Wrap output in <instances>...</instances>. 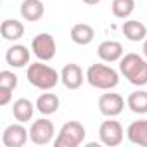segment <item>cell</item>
I'll return each instance as SVG.
<instances>
[{
  "instance_id": "obj_14",
  "label": "cell",
  "mask_w": 147,
  "mask_h": 147,
  "mask_svg": "<svg viewBox=\"0 0 147 147\" xmlns=\"http://www.w3.org/2000/svg\"><path fill=\"white\" fill-rule=\"evenodd\" d=\"M126 137L131 144L147 147V119H137L131 121L126 128Z\"/></svg>"
},
{
  "instance_id": "obj_9",
  "label": "cell",
  "mask_w": 147,
  "mask_h": 147,
  "mask_svg": "<svg viewBox=\"0 0 147 147\" xmlns=\"http://www.w3.org/2000/svg\"><path fill=\"white\" fill-rule=\"evenodd\" d=\"M28 137H30V130H26L21 121L12 123L2 133V144L5 147H23L28 142Z\"/></svg>"
},
{
  "instance_id": "obj_11",
  "label": "cell",
  "mask_w": 147,
  "mask_h": 147,
  "mask_svg": "<svg viewBox=\"0 0 147 147\" xmlns=\"http://www.w3.org/2000/svg\"><path fill=\"white\" fill-rule=\"evenodd\" d=\"M30 57H31V54H30L28 47H24L21 43H14L5 52V62L11 67H24L26 64H30Z\"/></svg>"
},
{
  "instance_id": "obj_24",
  "label": "cell",
  "mask_w": 147,
  "mask_h": 147,
  "mask_svg": "<svg viewBox=\"0 0 147 147\" xmlns=\"http://www.w3.org/2000/svg\"><path fill=\"white\" fill-rule=\"evenodd\" d=\"M142 54H144V57L147 59V38H145L144 43H142Z\"/></svg>"
},
{
  "instance_id": "obj_19",
  "label": "cell",
  "mask_w": 147,
  "mask_h": 147,
  "mask_svg": "<svg viewBox=\"0 0 147 147\" xmlns=\"http://www.w3.org/2000/svg\"><path fill=\"white\" fill-rule=\"evenodd\" d=\"M0 33H2L4 40L9 42H16L19 38H23L24 35V24L18 19H5L0 26Z\"/></svg>"
},
{
  "instance_id": "obj_12",
  "label": "cell",
  "mask_w": 147,
  "mask_h": 147,
  "mask_svg": "<svg viewBox=\"0 0 147 147\" xmlns=\"http://www.w3.org/2000/svg\"><path fill=\"white\" fill-rule=\"evenodd\" d=\"M97 54L104 62H116L123 57L125 50L123 45L116 40H104L99 47H97Z\"/></svg>"
},
{
  "instance_id": "obj_22",
  "label": "cell",
  "mask_w": 147,
  "mask_h": 147,
  "mask_svg": "<svg viewBox=\"0 0 147 147\" xmlns=\"http://www.w3.org/2000/svg\"><path fill=\"white\" fill-rule=\"evenodd\" d=\"M0 87L14 90L18 87V76L14 75L12 71H7V69L0 71Z\"/></svg>"
},
{
  "instance_id": "obj_4",
  "label": "cell",
  "mask_w": 147,
  "mask_h": 147,
  "mask_svg": "<svg viewBox=\"0 0 147 147\" xmlns=\"http://www.w3.org/2000/svg\"><path fill=\"white\" fill-rule=\"evenodd\" d=\"M87 130L80 121H67L61 126L55 137V147H78L83 144Z\"/></svg>"
},
{
  "instance_id": "obj_17",
  "label": "cell",
  "mask_w": 147,
  "mask_h": 147,
  "mask_svg": "<svg viewBox=\"0 0 147 147\" xmlns=\"http://www.w3.org/2000/svg\"><path fill=\"white\" fill-rule=\"evenodd\" d=\"M123 35L130 40V42H142L147 36V28L144 26V23L137 21V19H128L123 23L121 26Z\"/></svg>"
},
{
  "instance_id": "obj_13",
  "label": "cell",
  "mask_w": 147,
  "mask_h": 147,
  "mask_svg": "<svg viewBox=\"0 0 147 147\" xmlns=\"http://www.w3.org/2000/svg\"><path fill=\"white\" fill-rule=\"evenodd\" d=\"M21 18L28 23H36L45 14V5L42 0H23L21 4Z\"/></svg>"
},
{
  "instance_id": "obj_1",
  "label": "cell",
  "mask_w": 147,
  "mask_h": 147,
  "mask_svg": "<svg viewBox=\"0 0 147 147\" xmlns=\"http://www.w3.org/2000/svg\"><path fill=\"white\" fill-rule=\"evenodd\" d=\"M119 73L135 87L147 85V59L130 52L119 59Z\"/></svg>"
},
{
  "instance_id": "obj_2",
  "label": "cell",
  "mask_w": 147,
  "mask_h": 147,
  "mask_svg": "<svg viewBox=\"0 0 147 147\" xmlns=\"http://www.w3.org/2000/svg\"><path fill=\"white\" fill-rule=\"evenodd\" d=\"M26 76H28V82L38 90H52L61 82V73H57L54 67L43 64V61L30 64Z\"/></svg>"
},
{
  "instance_id": "obj_16",
  "label": "cell",
  "mask_w": 147,
  "mask_h": 147,
  "mask_svg": "<svg viewBox=\"0 0 147 147\" xmlns=\"http://www.w3.org/2000/svg\"><path fill=\"white\" fill-rule=\"evenodd\" d=\"M69 36L76 45H88L95 38V30L87 23H78V24H75L71 28Z\"/></svg>"
},
{
  "instance_id": "obj_15",
  "label": "cell",
  "mask_w": 147,
  "mask_h": 147,
  "mask_svg": "<svg viewBox=\"0 0 147 147\" xmlns=\"http://www.w3.org/2000/svg\"><path fill=\"white\" fill-rule=\"evenodd\" d=\"M35 106H36V111H38L40 114L50 116V114H54V113L59 111L61 100H59V97H57L55 94H52V92H43L42 95H38Z\"/></svg>"
},
{
  "instance_id": "obj_25",
  "label": "cell",
  "mask_w": 147,
  "mask_h": 147,
  "mask_svg": "<svg viewBox=\"0 0 147 147\" xmlns=\"http://www.w3.org/2000/svg\"><path fill=\"white\" fill-rule=\"evenodd\" d=\"M83 2H85L87 5H97L99 2H102V0H83Z\"/></svg>"
},
{
  "instance_id": "obj_5",
  "label": "cell",
  "mask_w": 147,
  "mask_h": 147,
  "mask_svg": "<svg viewBox=\"0 0 147 147\" xmlns=\"http://www.w3.org/2000/svg\"><path fill=\"white\" fill-rule=\"evenodd\" d=\"M125 130L118 119H106L99 126V138L107 147H116L123 142Z\"/></svg>"
},
{
  "instance_id": "obj_8",
  "label": "cell",
  "mask_w": 147,
  "mask_h": 147,
  "mask_svg": "<svg viewBox=\"0 0 147 147\" xmlns=\"http://www.w3.org/2000/svg\"><path fill=\"white\" fill-rule=\"evenodd\" d=\"M125 109V99L116 92H106L99 97V111L107 118L119 116Z\"/></svg>"
},
{
  "instance_id": "obj_10",
  "label": "cell",
  "mask_w": 147,
  "mask_h": 147,
  "mask_svg": "<svg viewBox=\"0 0 147 147\" xmlns=\"http://www.w3.org/2000/svg\"><path fill=\"white\" fill-rule=\"evenodd\" d=\"M61 82L66 88L69 90H76L83 85V69L75 64V62H69L62 67L61 71Z\"/></svg>"
},
{
  "instance_id": "obj_21",
  "label": "cell",
  "mask_w": 147,
  "mask_h": 147,
  "mask_svg": "<svg viewBox=\"0 0 147 147\" xmlns=\"http://www.w3.org/2000/svg\"><path fill=\"white\" fill-rule=\"evenodd\" d=\"M111 11L118 19H126L135 11V0H113Z\"/></svg>"
},
{
  "instance_id": "obj_18",
  "label": "cell",
  "mask_w": 147,
  "mask_h": 147,
  "mask_svg": "<svg viewBox=\"0 0 147 147\" xmlns=\"http://www.w3.org/2000/svg\"><path fill=\"white\" fill-rule=\"evenodd\" d=\"M35 109H36V106H35V104H31V100H30V99L21 97V99L14 100V106H12V114H14V118H16L18 121L26 123V121L33 119Z\"/></svg>"
},
{
  "instance_id": "obj_20",
  "label": "cell",
  "mask_w": 147,
  "mask_h": 147,
  "mask_svg": "<svg viewBox=\"0 0 147 147\" xmlns=\"http://www.w3.org/2000/svg\"><path fill=\"white\" fill-rule=\"evenodd\" d=\"M126 106L135 114H147V92L145 90L131 92L126 99Z\"/></svg>"
},
{
  "instance_id": "obj_23",
  "label": "cell",
  "mask_w": 147,
  "mask_h": 147,
  "mask_svg": "<svg viewBox=\"0 0 147 147\" xmlns=\"http://www.w3.org/2000/svg\"><path fill=\"white\" fill-rule=\"evenodd\" d=\"M12 100V90L0 87V106H7Z\"/></svg>"
},
{
  "instance_id": "obj_7",
  "label": "cell",
  "mask_w": 147,
  "mask_h": 147,
  "mask_svg": "<svg viewBox=\"0 0 147 147\" xmlns=\"http://www.w3.org/2000/svg\"><path fill=\"white\" fill-rule=\"evenodd\" d=\"M31 50H33V54L40 61H43V62L45 61H52L54 55H55V50H57L54 36L50 33H40V35H36L33 38V42H31Z\"/></svg>"
},
{
  "instance_id": "obj_6",
  "label": "cell",
  "mask_w": 147,
  "mask_h": 147,
  "mask_svg": "<svg viewBox=\"0 0 147 147\" xmlns=\"http://www.w3.org/2000/svg\"><path fill=\"white\" fill-rule=\"evenodd\" d=\"M54 133H55L54 123L50 119H47V118H40V119L33 121L31 126H30V140L35 145L50 144L52 138H54Z\"/></svg>"
},
{
  "instance_id": "obj_3",
  "label": "cell",
  "mask_w": 147,
  "mask_h": 147,
  "mask_svg": "<svg viewBox=\"0 0 147 147\" xmlns=\"http://www.w3.org/2000/svg\"><path fill=\"white\" fill-rule=\"evenodd\" d=\"M88 85L99 90H113L119 83V73L106 64H92L85 73Z\"/></svg>"
}]
</instances>
